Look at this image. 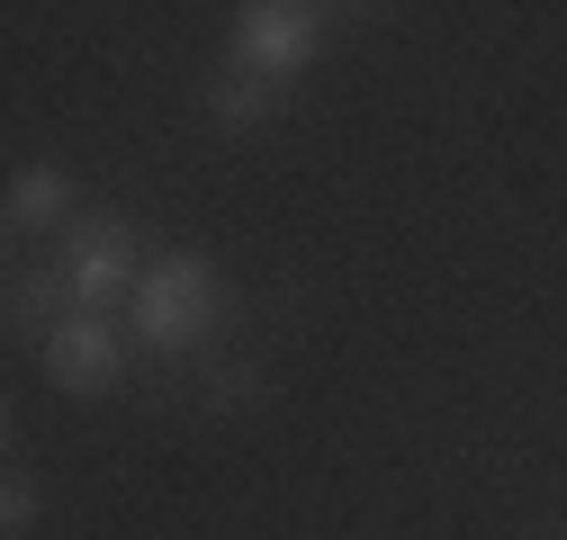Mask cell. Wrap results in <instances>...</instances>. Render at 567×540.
<instances>
[{"instance_id": "277c9868", "label": "cell", "mask_w": 567, "mask_h": 540, "mask_svg": "<svg viewBox=\"0 0 567 540\" xmlns=\"http://www.w3.org/2000/svg\"><path fill=\"white\" fill-rule=\"evenodd\" d=\"M37 352H45V378H54L63 396H109V387H117V370H126V333H117L109 315H91V307H82V315H63Z\"/></svg>"}, {"instance_id": "52a82bcc", "label": "cell", "mask_w": 567, "mask_h": 540, "mask_svg": "<svg viewBox=\"0 0 567 540\" xmlns=\"http://www.w3.org/2000/svg\"><path fill=\"white\" fill-rule=\"evenodd\" d=\"M54 307H73V315H82L73 280H63V270H19V289H10V324H19V333H37V324L54 333V324H63Z\"/></svg>"}, {"instance_id": "5b68a950", "label": "cell", "mask_w": 567, "mask_h": 540, "mask_svg": "<svg viewBox=\"0 0 567 540\" xmlns=\"http://www.w3.org/2000/svg\"><path fill=\"white\" fill-rule=\"evenodd\" d=\"M198 100H207V117H217L226 135H252V126H270V117H279V100H289V91L261 82V73H217Z\"/></svg>"}, {"instance_id": "7a4b0ae2", "label": "cell", "mask_w": 567, "mask_h": 540, "mask_svg": "<svg viewBox=\"0 0 567 540\" xmlns=\"http://www.w3.org/2000/svg\"><path fill=\"white\" fill-rule=\"evenodd\" d=\"M324 19L333 10H316V0H252V10H235V73L298 82L324 45Z\"/></svg>"}, {"instance_id": "8992f818", "label": "cell", "mask_w": 567, "mask_h": 540, "mask_svg": "<svg viewBox=\"0 0 567 540\" xmlns=\"http://www.w3.org/2000/svg\"><path fill=\"white\" fill-rule=\"evenodd\" d=\"M10 226H19V235H45V226H82V217H73V180H63L54 163H28V172L10 180Z\"/></svg>"}, {"instance_id": "ba28073f", "label": "cell", "mask_w": 567, "mask_h": 540, "mask_svg": "<svg viewBox=\"0 0 567 540\" xmlns=\"http://www.w3.org/2000/svg\"><path fill=\"white\" fill-rule=\"evenodd\" d=\"M37 505H45V496H37V478H28V468H10V487H0V531H10V540H19V531H37Z\"/></svg>"}, {"instance_id": "6da1fadb", "label": "cell", "mask_w": 567, "mask_h": 540, "mask_svg": "<svg viewBox=\"0 0 567 540\" xmlns=\"http://www.w3.org/2000/svg\"><path fill=\"white\" fill-rule=\"evenodd\" d=\"M217 307H226V280L207 270L198 252H163V261H145V280H135V298H126V333L145 352H189L207 324H217Z\"/></svg>"}, {"instance_id": "3957f363", "label": "cell", "mask_w": 567, "mask_h": 540, "mask_svg": "<svg viewBox=\"0 0 567 540\" xmlns=\"http://www.w3.org/2000/svg\"><path fill=\"white\" fill-rule=\"evenodd\" d=\"M63 280H73V298L100 315L109 298H135V280H145V252H135V226L126 217H82L73 235H63Z\"/></svg>"}]
</instances>
